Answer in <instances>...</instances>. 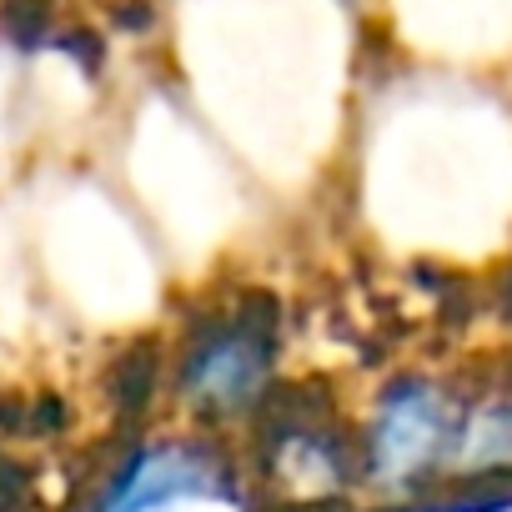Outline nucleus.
I'll return each mask as SVG.
<instances>
[{
	"instance_id": "f257e3e1",
	"label": "nucleus",
	"mask_w": 512,
	"mask_h": 512,
	"mask_svg": "<svg viewBox=\"0 0 512 512\" xmlns=\"http://www.w3.org/2000/svg\"><path fill=\"white\" fill-rule=\"evenodd\" d=\"M467 402L422 372L392 377L382 397L372 402L357 437V472L367 487H377L392 502L432 497L452 477L457 437H462Z\"/></svg>"
},
{
	"instance_id": "f03ea898",
	"label": "nucleus",
	"mask_w": 512,
	"mask_h": 512,
	"mask_svg": "<svg viewBox=\"0 0 512 512\" xmlns=\"http://www.w3.org/2000/svg\"><path fill=\"white\" fill-rule=\"evenodd\" d=\"M277 382L272 317L236 307L191 327L176 352V397L201 422H246L267 407Z\"/></svg>"
},
{
	"instance_id": "7ed1b4c3",
	"label": "nucleus",
	"mask_w": 512,
	"mask_h": 512,
	"mask_svg": "<svg viewBox=\"0 0 512 512\" xmlns=\"http://www.w3.org/2000/svg\"><path fill=\"white\" fill-rule=\"evenodd\" d=\"M216 482H221V462L206 437H166L116 462L111 477L96 487L91 512H161L176 497L216 492Z\"/></svg>"
}]
</instances>
